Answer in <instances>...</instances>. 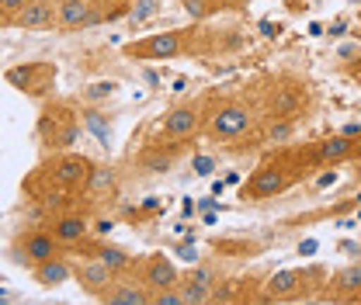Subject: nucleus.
Instances as JSON below:
<instances>
[{
	"label": "nucleus",
	"instance_id": "nucleus-3",
	"mask_svg": "<svg viewBox=\"0 0 361 305\" xmlns=\"http://www.w3.org/2000/svg\"><path fill=\"white\" fill-rule=\"evenodd\" d=\"M292 167L285 163V160H264L254 177L247 180V187H243V201H268V198H278V194H285L288 187H292Z\"/></svg>",
	"mask_w": 361,
	"mask_h": 305
},
{
	"label": "nucleus",
	"instance_id": "nucleus-28",
	"mask_svg": "<svg viewBox=\"0 0 361 305\" xmlns=\"http://www.w3.org/2000/svg\"><path fill=\"white\" fill-rule=\"evenodd\" d=\"M188 278H195V281H202V285H209V288H212V270H209V267H195Z\"/></svg>",
	"mask_w": 361,
	"mask_h": 305
},
{
	"label": "nucleus",
	"instance_id": "nucleus-5",
	"mask_svg": "<svg viewBox=\"0 0 361 305\" xmlns=\"http://www.w3.org/2000/svg\"><path fill=\"white\" fill-rule=\"evenodd\" d=\"M250 129H254V111H250V104H243V101H223V104L209 115V122H205L209 139H216V142L240 139L243 132H250Z\"/></svg>",
	"mask_w": 361,
	"mask_h": 305
},
{
	"label": "nucleus",
	"instance_id": "nucleus-7",
	"mask_svg": "<svg viewBox=\"0 0 361 305\" xmlns=\"http://www.w3.org/2000/svg\"><path fill=\"white\" fill-rule=\"evenodd\" d=\"M94 167H97L94 160L66 149V153H59V156L49 163V174H52V180H56L59 187H66V191H84L90 174H94Z\"/></svg>",
	"mask_w": 361,
	"mask_h": 305
},
{
	"label": "nucleus",
	"instance_id": "nucleus-27",
	"mask_svg": "<svg viewBox=\"0 0 361 305\" xmlns=\"http://www.w3.org/2000/svg\"><path fill=\"white\" fill-rule=\"evenodd\" d=\"M25 4H28V0H0V11H4V25H7V21H11V18H14V14H18L21 7H25Z\"/></svg>",
	"mask_w": 361,
	"mask_h": 305
},
{
	"label": "nucleus",
	"instance_id": "nucleus-14",
	"mask_svg": "<svg viewBox=\"0 0 361 305\" xmlns=\"http://www.w3.org/2000/svg\"><path fill=\"white\" fill-rule=\"evenodd\" d=\"M355 153H358V139L348 135V132H341V135L319 139L310 156H313V163H319V167H334V163H351Z\"/></svg>",
	"mask_w": 361,
	"mask_h": 305
},
{
	"label": "nucleus",
	"instance_id": "nucleus-8",
	"mask_svg": "<svg viewBox=\"0 0 361 305\" xmlns=\"http://www.w3.org/2000/svg\"><path fill=\"white\" fill-rule=\"evenodd\" d=\"M184 32H160V35H149V39H139V42H129L122 52L129 59H178L184 52Z\"/></svg>",
	"mask_w": 361,
	"mask_h": 305
},
{
	"label": "nucleus",
	"instance_id": "nucleus-21",
	"mask_svg": "<svg viewBox=\"0 0 361 305\" xmlns=\"http://www.w3.org/2000/svg\"><path fill=\"white\" fill-rule=\"evenodd\" d=\"M84 191H87L94 201L104 198V194H111V191H115V170H111V167H94V174H90Z\"/></svg>",
	"mask_w": 361,
	"mask_h": 305
},
{
	"label": "nucleus",
	"instance_id": "nucleus-18",
	"mask_svg": "<svg viewBox=\"0 0 361 305\" xmlns=\"http://www.w3.org/2000/svg\"><path fill=\"white\" fill-rule=\"evenodd\" d=\"M302 281H306L302 270H278V274H271L268 285H264V299H295Z\"/></svg>",
	"mask_w": 361,
	"mask_h": 305
},
{
	"label": "nucleus",
	"instance_id": "nucleus-30",
	"mask_svg": "<svg viewBox=\"0 0 361 305\" xmlns=\"http://www.w3.org/2000/svg\"><path fill=\"white\" fill-rule=\"evenodd\" d=\"M351 77H355V80L361 84V63H358V66H351Z\"/></svg>",
	"mask_w": 361,
	"mask_h": 305
},
{
	"label": "nucleus",
	"instance_id": "nucleus-13",
	"mask_svg": "<svg viewBox=\"0 0 361 305\" xmlns=\"http://www.w3.org/2000/svg\"><path fill=\"white\" fill-rule=\"evenodd\" d=\"M77 281H80V288H84L87 295L104 299V292L118 281V270H115V267H108V263L94 254V257H87L84 263H77Z\"/></svg>",
	"mask_w": 361,
	"mask_h": 305
},
{
	"label": "nucleus",
	"instance_id": "nucleus-16",
	"mask_svg": "<svg viewBox=\"0 0 361 305\" xmlns=\"http://www.w3.org/2000/svg\"><path fill=\"white\" fill-rule=\"evenodd\" d=\"M73 274H77V270H73V263L66 261V257H59V254L32 267V278H35L42 288H59V285H66Z\"/></svg>",
	"mask_w": 361,
	"mask_h": 305
},
{
	"label": "nucleus",
	"instance_id": "nucleus-4",
	"mask_svg": "<svg viewBox=\"0 0 361 305\" xmlns=\"http://www.w3.org/2000/svg\"><path fill=\"white\" fill-rule=\"evenodd\" d=\"M4 77H7L11 87H18L25 97L49 101V94H52V87H56V63H49V59L21 63V66H11Z\"/></svg>",
	"mask_w": 361,
	"mask_h": 305
},
{
	"label": "nucleus",
	"instance_id": "nucleus-6",
	"mask_svg": "<svg viewBox=\"0 0 361 305\" xmlns=\"http://www.w3.org/2000/svg\"><path fill=\"white\" fill-rule=\"evenodd\" d=\"M59 247H63V243L52 236V229H28V232H21V236L14 239L11 257H14V263H21V267H35V263L56 257Z\"/></svg>",
	"mask_w": 361,
	"mask_h": 305
},
{
	"label": "nucleus",
	"instance_id": "nucleus-29",
	"mask_svg": "<svg viewBox=\"0 0 361 305\" xmlns=\"http://www.w3.org/2000/svg\"><path fill=\"white\" fill-rule=\"evenodd\" d=\"M351 174H355V180L361 184V149L355 153V156H351Z\"/></svg>",
	"mask_w": 361,
	"mask_h": 305
},
{
	"label": "nucleus",
	"instance_id": "nucleus-20",
	"mask_svg": "<svg viewBox=\"0 0 361 305\" xmlns=\"http://www.w3.org/2000/svg\"><path fill=\"white\" fill-rule=\"evenodd\" d=\"M334 292L337 295H344V299H355V295H361V267L358 263H351V267H341L337 274H334Z\"/></svg>",
	"mask_w": 361,
	"mask_h": 305
},
{
	"label": "nucleus",
	"instance_id": "nucleus-26",
	"mask_svg": "<svg viewBox=\"0 0 361 305\" xmlns=\"http://www.w3.org/2000/svg\"><path fill=\"white\" fill-rule=\"evenodd\" d=\"M153 302H157V305H180V302H184L180 285H178V288H167V292H157V295H153Z\"/></svg>",
	"mask_w": 361,
	"mask_h": 305
},
{
	"label": "nucleus",
	"instance_id": "nucleus-11",
	"mask_svg": "<svg viewBox=\"0 0 361 305\" xmlns=\"http://www.w3.org/2000/svg\"><path fill=\"white\" fill-rule=\"evenodd\" d=\"M59 21V0H28L11 21L7 28H25V32H42Z\"/></svg>",
	"mask_w": 361,
	"mask_h": 305
},
{
	"label": "nucleus",
	"instance_id": "nucleus-2",
	"mask_svg": "<svg viewBox=\"0 0 361 305\" xmlns=\"http://www.w3.org/2000/svg\"><path fill=\"white\" fill-rule=\"evenodd\" d=\"M268 118H285V122H299L310 115L313 108V94H310V84L306 80H295V77H281L274 80L268 90Z\"/></svg>",
	"mask_w": 361,
	"mask_h": 305
},
{
	"label": "nucleus",
	"instance_id": "nucleus-1",
	"mask_svg": "<svg viewBox=\"0 0 361 305\" xmlns=\"http://www.w3.org/2000/svg\"><path fill=\"white\" fill-rule=\"evenodd\" d=\"M35 132H39V142H42L45 153H66L80 139V118L66 101H45Z\"/></svg>",
	"mask_w": 361,
	"mask_h": 305
},
{
	"label": "nucleus",
	"instance_id": "nucleus-9",
	"mask_svg": "<svg viewBox=\"0 0 361 305\" xmlns=\"http://www.w3.org/2000/svg\"><path fill=\"white\" fill-rule=\"evenodd\" d=\"M198 129H202V108H198L195 101H184V104L167 111V118H164V125H160V135H164L167 142H184V139H191Z\"/></svg>",
	"mask_w": 361,
	"mask_h": 305
},
{
	"label": "nucleus",
	"instance_id": "nucleus-24",
	"mask_svg": "<svg viewBox=\"0 0 361 305\" xmlns=\"http://www.w3.org/2000/svg\"><path fill=\"white\" fill-rule=\"evenodd\" d=\"M180 4H184V11H188L195 21H202V18H209L216 7H223L219 0H180Z\"/></svg>",
	"mask_w": 361,
	"mask_h": 305
},
{
	"label": "nucleus",
	"instance_id": "nucleus-15",
	"mask_svg": "<svg viewBox=\"0 0 361 305\" xmlns=\"http://www.w3.org/2000/svg\"><path fill=\"white\" fill-rule=\"evenodd\" d=\"M101 302H108V305H146V302H153V292H149L142 281H133L129 274H118V281L104 292Z\"/></svg>",
	"mask_w": 361,
	"mask_h": 305
},
{
	"label": "nucleus",
	"instance_id": "nucleus-12",
	"mask_svg": "<svg viewBox=\"0 0 361 305\" xmlns=\"http://www.w3.org/2000/svg\"><path fill=\"white\" fill-rule=\"evenodd\" d=\"M101 4L104 0H59V28L63 32H80V28H90L97 25L104 14H101Z\"/></svg>",
	"mask_w": 361,
	"mask_h": 305
},
{
	"label": "nucleus",
	"instance_id": "nucleus-22",
	"mask_svg": "<svg viewBox=\"0 0 361 305\" xmlns=\"http://www.w3.org/2000/svg\"><path fill=\"white\" fill-rule=\"evenodd\" d=\"M97 257L108 263V267H115L118 274H129L135 267V261H133V254H126L122 247H97Z\"/></svg>",
	"mask_w": 361,
	"mask_h": 305
},
{
	"label": "nucleus",
	"instance_id": "nucleus-10",
	"mask_svg": "<svg viewBox=\"0 0 361 305\" xmlns=\"http://www.w3.org/2000/svg\"><path fill=\"white\" fill-rule=\"evenodd\" d=\"M139 281L157 295V292H167V288H178L180 285V274L174 261L171 257H164V254H149L146 261L139 263Z\"/></svg>",
	"mask_w": 361,
	"mask_h": 305
},
{
	"label": "nucleus",
	"instance_id": "nucleus-25",
	"mask_svg": "<svg viewBox=\"0 0 361 305\" xmlns=\"http://www.w3.org/2000/svg\"><path fill=\"white\" fill-rule=\"evenodd\" d=\"M295 129V122H285V118H271L268 122V132H264V139L268 142H285L288 135Z\"/></svg>",
	"mask_w": 361,
	"mask_h": 305
},
{
	"label": "nucleus",
	"instance_id": "nucleus-23",
	"mask_svg": "<svg viewBox=\"0 0 361 305\" xmlns=\"http://www.w3.org/2000/svg\"><path fill=\"white\" fill-rule=\"evenodd\" d=\"M180 295H184V302H209L212 299L209 285H202L195 278H180Z\"/></svg>",
	"mask_w": 361,
	"mask_h": 305
},
{
	"label": "nucleus",
	"instance_id": "nucleus-19",
	"mask_svg": "<svg viewBox=\"0 0 361 305\" xmlns=\"http://www.w3.org/2000/svg\"><path fill=\"white\" fill-rule=\"evenodd\" d=\"M171 146H178V142H167V149H164V146H153L149 153L139 156V167H142L146 174H167V170H174L178 149H171Z\"/></svg>",
	"mask_w": 361,
	"mask_h": 305
},
{
	"label": "nucleus",
	"instance_id": "nucleus-17",
	"mask_svg": "<svg viewBox=\"0 0 361 305\" xmlns=\"http://www.w3.org/2000/svg\"><path fill=\"white\" fill-rule=\"evenodd\" d=\"M52 236L63 243V247H73V243H84L87 239V232H90V225H87V218L84 216H59V218H52Z\"/></svg>",
	"mask_w": 361,
	"mask_h": 305
}]
</instances>
